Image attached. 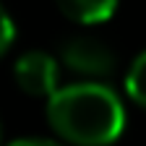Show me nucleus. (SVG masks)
<instances>
[{
	"mask_svg": "<svg viewBox=\"0 0 146 146\" xmlns=\"http://www.w3.org/2000/svg\"><path fill=\"white\" fill-rule=\"evenodd\" d=\"M125 94L136 107L146 110V50L138 52L125 70Z\"/></svg>",
	"mask_w": 146,
	"mask_h": 146,
	"instance_id": "39448f33",
	"label": "nucleus"
},
{
	"mask_svg": "<svg viewBox=\"0 0 146 146\" xmlns=\"http://www.w3.org/2000/svg\"><path fill=\"white\" fill-rule=\"evenodd\" d=\"M58 60L81 81H107L117 70V55L112 52V47L91 34H78L65 39L60 44Z\"/></svg>",
	"mask_w": 146,
	"mask_h": 146,
	"instance_id": "f03ea898",
	"label": "nucleus"
},
{
	"mask_svg": "<svg viewBox=\"0 0 146 146\" xmlns=\"http://www.w3.org/2000/svg\"><path fill=\"white\" fill-rule=\"evenodd\" d=\"M5 146H65L58 138H42V136H24V138H16Z\"/></svg>",
	"mask_w": 146,
	"mask_h": 146,
	"instance_id": "0eeeda50",
	"label": "nucleus"
},
{
	"mask_svg": "<svg viewBox=\"0 0 146 146\" xmlns=\"http://www.w3.org/2000/svg\"><path fill=\"white\" fill-rule=\"evenodd\" d=\"M58 11L78 26H99L115 16L120 0H55Z\"/></svg>",
	"mask_w": 146,
	"mask_h": 146,
	"instance_id": "20e7f679",
	"label": "nucleus"
},
{
	"mask_svg": "<svg viewBox=\"0 0 146 146\" xmlns=\"http://www.w3.org/2000/svg\"><path fill=\"white\" fill-rule=\"evenodd\" d=\"M13 81L26 97L50 99L60 84V60L44 50H26L13 63Z\"/></svg>",
	"mask_w": 146,
	"mask_h": 146,
	"instance_id": "7ed1b4c3",
	"label": "nucleus"
},
{
	"mask_svg": "<svg viewBox=\"0 0 146 146\" xmlns=\"http://www.w3.org/2000/svg\"><path fill=\"white\" fill-rule=\"evenodd\" d=\"M0 146H3V125H0Z\"/></svg>",
	"mask_w": 146,
	"mask_h": 146,
	"instance_id": "6e6552de",
	"label": "nucleus"
},
{
	"mask_svg": "<svg viewBox=\"0 0 146 146\" xmlns=\"http://www.w3.org/2000/svg\"><path fill=\"white\" fill-rule=\"evenodd\" d=\"M13 39H16V24H13L11 13L0 5V58L13 47Z\"/></svg>",
	"mask_w": 146,
	"mask_h": 146,
	"instance_id": "423d86ee",
	"label": "nucleus"
},
{
	"mask_svg": "<svg viewBox=\"0 0 146 146\" xmlns=\"http://www.w3.org/2000/svg\"><path fill=\"white\" fill-rule=\"evenodd\" d=\"M47 123L65 146H112L125 133L128 112L110 84L73 81L47 99Z\"/></svg>",
	"mask_w": 146,
	"mask_h": 146,
	"instance_id": "f257e3e1",
	"label": "nucleus"
}]
</instances>
